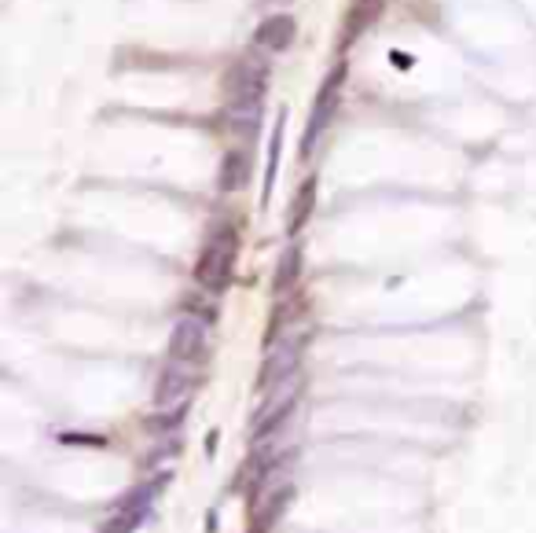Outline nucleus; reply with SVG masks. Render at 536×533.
Listing matches in <instances>:
<instances>
[{
	"label": "nucleus",
	"instance_id": "nucleus-11",
	"mask_svg": "<svg viewBox=\"0 0 536 533\" xmlns=\"http://www.w3.org/2000/svg\"><path fill=\"white\" fill-rule=\"evenodd\" d=\"M224 118H228L231 133L250 144L257 136V129H261V100H235V103H228Z\"/></svg>",
	"mask_w": 536,
	"mask_h": 533
},
{
	"label": "nucleus",
	"instance_id": "nucleus-2",
	"mask_svg": "<svg viewBox=\"0 0 536 533\" xmlns=\"http://www.w3.org/2000/svg\"><path fill=\"white\" fill-rule=\"evenodd\" d=\"M297 398H302V375H287L283 382H276V387H268L261 408L254 412V441H257L261 434H272V430L290 416V412H294Z\"/></svg>",
	"mask_w": 536,
	"mask_h": 533
},
{
	"label": "nucleus",
	"instance_id": "nucleus-16",
	"mask_svg": "<svg viewBox=\"0 0 536 533\" xmlns=\"http://www.w3.org/2000/svg\"><path fill=\"white\" fill-rule=\"evenodd\" d=\"M280 152H283V114L276 118V129H272V140H268V181H264V202L272 195V184H276V173H280Z\"/></svg>",
	"mask_w": 536,
	"mask_h": 533
},
{
	"label": "nucleus",
	"instance_id": "nucleus-15",
	"mask_svg": "<svg viewBox=\"0 0 536 533\" xmlns=\"http://www.w3.org/2000/svg\"><path fill=\"white\" fill-rule=\"evenodd\" d=\"M297 276H302V250L297 247H287L283 254H280V265H276V280H272V287H276V294H287L294 283H297Z\"/></svg>",
	"mask_w": 536,
	"mask_h": 533
},
{
	"label": "nucleus",
	"instance_id": "nucleus-3",
	"mask_svg": "<svg viewBox=\"0 0 536 533\" xmlns=\"http://www.w3.org/2000/svg\"><path fill=\"white\" fill-rule=\"evenodd\" d=\"M199 382V368L191 361H169L158 375V387H155V408H184L191 390Z\"/></svg>",
	"mask_w": 536,
	"mask_h": 533
},
{
	"label": "nucleus",
	"instance_id": "nucleus-4",
	"mask_svg": "<svg viewBox=\"0 0 536 533\" xmlns=\"http://www.w3.org/2000/svg\"><path fill=\"white\" fill-rule=\"evenodd\" d=\"M268 88V67L261 63L257 55H243L235 59L224 74V93H228V103L235 100H261Z\"/></svg>",
	"mask_w": 536,
	"mask_h": 533
},
{
	"label": "nucleus",
	"instance_id": "nucleus-5",
	"mask_svg": "<svg viewBox=\"0 0 536 533\" xmlns=\"http://www.w3.org/2000/svg\"><path fill=\"white\" fill-rule=\"evenodd\" d=\"M342 78H345V67H335L331 74L323 78V88L316 93V103H313V114H309V126H305L302 155H313V147H316L323 126L331 122V114H335V107H338V93H342Z\"/></svg>",
	"mask_w": 536,
	"mask_h": 533
},
{
	"label": "nucleus",
	"instance_id": "nucleus-13",
	"mask_svg": "<svg viewBox=\"0 0 536 533\" xmlns=\"http://www.w3.org/2000/svg\"><path fill=\"white\" fill-rule=\"evenodd\" d=\"M313 210H316V176H309V181L297 188V195L290 199V210H287V232L290 235H297L305 228V221L313 217Z\"/></svg>",
	"mask_w": 536,
	"mask_h": 533
},
{
	"label": "nucleus",
	"instance_id": "nucleus-14",
	"mask_svg": "<svg viewBox=\"0 0 536 533\" xmlns=\"http://www.w3.org/2000/svg\"><path fill=\"white\" fill-rule=\"evenodd\" d=\"M386 0H353L349 8V19H345V37H361L364 29L382 15Z\"/></svg>",
	"mask_w": 536,
	"mask_h": 533
},
{
	"label": "nucleus",
	"instance_id": "nucleus-12",
	"mask_svg": "<svg viewBox=\"0 0 536 533\" xmlns=\"http://www.w3.org/2000/svg\"><path fill=\"white\" fill-rule=\"evenodd\" d=\"M290 496H294V486H280L276 493H268L264 496V504H257L254 508V515H250V529L247 533H268L276 522H280V515H283V508L290 504Z\"/></svg>",
	"mask_w": 536,
	"mask_h": 533
},
{
	"label": "nucleus",
	"instance_id": "nucleus-1",
	"mask_svg": "<svg viewBox=\"0 0 536 533\" xmlns=\"http://www.w3.org/2000/svg\"><path fill=\"white\" fill-rule=\"evenodd\" d=\"M235 254H240V235H235V228H228V225L214 228V235L206 240V247H202V254H199V265H195L199 287L221 294V291L231 283Z\"/></svg>",
	"mask_w": 536,
	"mask_h": 533
},
{
	"label": "nucleus",
	"instance_id": "nucleus-10",
	"mask_svg": "<svg viewBox=\"0 0 536 533\" xmlns=\"http://www.w3.org/2000/svg\"><path fill=\"white\" fill-rule=\"evenodd\" d=\"M294 34H297L294 15H268V19L254 29V45H257L261 52H283V48H290Z\"/></svg>",
	"mask_w": 536,
	"mask_h": 533
},
{
	"label": "nucleus",
	"instance_id": "nucleus-8",
	"mask_svg": "<svg viewBox=\"0 0 536 533\" xmlns=\"http://www.w3.org/2000/svg\"><path fill=\"white\" fill-rule=\"evenodd\" d=\"M158 489V486H155ZM155 489H136V493H129L122 504H118V512H114V519L103 526V533H133L140 522H143V515H147V508H151V493Z\"/></svg>",
	"mask_w": 536,
	"mask_h": 533
},
{
	"label": "nucleus",
	"instance_id": "nucleus-9",
	"mask_svg": "<svg viewBox=\"0 0 536 533\" xmlns=\"http://www.w3.org/2000/svg\"><path fill=\"white\" fill-rule=\"evenodd\" d=\"M250 169H254L250 147H231V152H224V159H221L217 188L221 192H243L250 184Z\"/></svg>",
	"mask_w": 536,
	"mask_h": 533
},
{
	"label": "nucleus",
	"instance_id": "nucleus-6",
	"mask_svg": "<svg viewBox=\"0 0 536 533\" xmlns=\"http://www.w3.org/2000/svg\"><path fill=\"white\" fill-rule=\"evenodd\" d=\"M169 353H173V361L199 365V357L206 353V324L199 316H191V313L176 316L173 332H169Z\"/></svg>",
	"mask_w": 536,
	"mask_h": 533
},
{
	"label": "nucleus",
	"instance_id": "nucleus-7",
	"mask_svg": "<svg viewBox=\"0 0 536 533\" xmlns=\"http://www.w3.org/2000/svg\"><path fill=\"white\" fill-rule=\"evenodd\" d=\"M302 346L305 339H287V342H276L272 349H268L264 357V368H261V390L276 387V382H283L287 375H297V365H302Z\"/></svg>",
	"mask_w": 536,
	"mask_h": 533
}]
</instances>
